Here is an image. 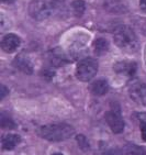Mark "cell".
I'll list each match as a JSON object with an SVG mask.
<instances>
[{
	"label": "cell",
	"instance_id": "cell-1",
	"mask_svg": "<svg viewBox=\"0 0 146 155\" xmlns=\"http://www.w3.org/2000/svg\"><path fill=\"white\" fill-rule=\"evenodd\" d=\"M75 129L68 123H54L42 125L37 129V134L47 141L60 142L73 137Z\"/></svg>",
	"mask_w": 146,
	"mask_h": 155
},
{
	"label": "cell",
	"instance_id": "cell-2",
	"mask_svg": "<svg viewBox=\"0 0 146 155\" xmlns=\"http://www.w3.org/2000/svg\"><path fill=\"white\" fill-rule=\"evenodd\" d=\"M113 40L122 51L134 53L138 48V41L134 31L128 25H119L114 30Z\"/></svg>",
	"mask_w": 146,
	"mask_h": 155
},
{
	"label": "cell",
	"instance_id": "cell-3",
	"mask_svg": "<svg viewBox=\"0 0 146 155\" xmlns=\"http://www.w3.org/2000/svg\"><path fill=\"white\" fill-rule=\"evenodd\" d=\"M56 9L55 0H33L29 6V15L35 20H45Z\"/></svg>",
	"mask_w": 146,
	"mask_h": 155
},
{
	"label": "cell",
	"instance_id": "cell-4",
	"mask_svg": "<svg viewBox=\"0 0 146 155\" xmlns=\"http://www.w3.org/2000/svg\"><path fill=\"white\" fill-rule=\"evenodd\" d=\"M98 72V63L95 58L87 57L78 63L77 69H76V76L79 81H88L91 78L95 77V75Z\"/></svg>",
	"mask_w": 146,
	"mask_h": 155
},
{
	"label": "cell",
	"instance_id": "cell-5",
	"mask_svg": "<svg viewBox=\"0 0 146 155\" xmlns=\"http://www.w3.org/2000/svg\"><path fill=\"white\" fill-rule=\"evenodd\" d=\"M128 95L134 102L146 107V84L135 81L128 87Z\"/></svg>",
	"mask_w": 146,
	"mask_h": 155
},
{
	"label": "cell",
	"instance_id": "cell-6",
	"mask_svg": "<svg viewBox=\"0 0 146 155\" xmlns=\"http://www.w3.org/2000/svg\"><path fill=\"white\" fill-rule=\"evenodd\" d=\"M105 120H107L108 124L110 127V129L112 130L113 133H122L123 130H124V121L122 119V116H121V112H120V109H115V108H112L110 111H108L105 114Z\"/></svg>",
	"mask_w": 146,
	"mask_h": 155
},
{
	"label": "cell",
	"instance_id": "cell-7",
	"mask_svg": "<svg viewBox=\"0 0 146 155\" xmlns=\"http://www.w3.org/2000/svg\"><path fill=\"white\" fill-rule=\"evenodd\" d=\"M20 38L13 34V33H10V34H7V35L3 36L2 41H1V48L7 53H12L20 46Z\"/></svg>",
	"mask_w": 146,
	"mask_h": 155
},
{
	"label": "cell",
	"instance_id": "cell-8",
	"mask_svg": "<svg viewBox=\"0 0 146 155\" xmlns=\"http://www.w3.org/2000/svg\"><path fill=\"white\" fill-rule=\"evenodd\" d=\"M13 66L17 69H19L20 72L24 73V74L30 75L33 73L32 63H31V61L29 60V57L25 54H19L13 61Z\"/></svg>",
	"mask_w": 146,
	"mask_h": 155
},
{
	"label": "cell",
	"instance_id": "cell-9",
	"mask_svg": "<svg viewBox=\"0 0 146 155\" xmlns=\"http://www.w3.org/2000/svg\"><path fill=\"white\" fill-rule=\"evenodd\" d=\"M114 71L118 74L133 76L136 72V64L130 62H119L114 65Z\"/></svg>",
	"mask_w": 146,
	"mask_h": 155
},
{
	"label": "cell",
	"instance_id": "cell-10",
	"mask_svg": "<svg viewBox=\"0 0 146 155\" xmlns=\"http://www.w3.org/2000/svg\"><path fill=\"white\" fill-rule=\"evenodd\" d=\"M90 90L95 96H103L109 91V83L103 78L97 79L91 84Z\"/></svg>",
	"mask_w": 146,
	"mask_h": 155
},
{
	"label": "cell",
	"instance_id": "cell-11",
	"mask_svg": "<svg viewBox=\"0 0 146 155\" xmlns=\"http://www.w3.org/2000/svg\"><path fill=\"white\" fill-rule=\"evenodd\" d=\"M21 137L20 135L18 134H12V133H9V134L5 135L2 137V141H1V147L5 151H10V150H13L15 146L20 143Z\"/></svg>",
	"mask_w": 146,
	"mask_h": 155
},
{
	"label": "cell",
	"instance_id": "cell-12",
	"mask_svg": "<svg viewBox=\"0 0 146 155\" xmlns=\"http://www.w3.org/2000/svg\"><path fill=\"white\" fill-rule=\"evenodd\" d=\"M124 155H146V151L144 147L138 146L136 144H126L123 149Z\"/></svg>",
	"mask_w": 146,
	"mask_h": 155
},
{
	"label": "cell",
	"instance_id": "cell-13",
	"mask_svg": "<svg viewBox=\"0 0 146 155\" xmlns=\"http://www.w3.org/2000/svg\"><path fill=\"white\" fill-rule=\"evenodd\" d=\"M93 48H95V52L97 55H103L109 50V43L105 39L100 38V39H97L95 41Z\"/></svg>",
	"mask_w": 146,
	"mask_h": 155
},
{
	"label": "cell",
	"instance_id": "cell-14",
	"mask_svg": "<svg viewBox=\"0 0 146 155\" xmlns=\"http://www.w3.org/2000/svg\"><path fill=\"white\" fill-rule=\"evenodd\" d=\"M72 8L74 15L78 18H80L81 15H83L85 9H86V6H85V2L83 0H75L74 2L72 3Z\"/></svg>",
	"mask_w": 146,
	"mask_h": 155
},
{
	"label": "cell",
	"instance_id": "cell-15",
	"mask_svg": "<svg viewBox=\"0 0 146 155\" xmlns=\"http://www.w3.org/2000/svg\"><path fill=\"white\" fill-rule=\"evenodd\" d=\"M0 124H1V128L3 129H13L15 127V123L13 122V120L5 112H2L1 117H0Z\"/></svg>",
	"mask_w": 146,
	"mask_h": 155
},
{
	"label": "cell",
	"instance_id": "cell-16",
	"mask_svg": "<svg viewBox=\"0 0 146 155\" xmlns=\"http://www.w3.org/2000/svg\"><path fill=\"white\" fill-rule=\"evenodd\" d=\"M76 139H77L78 145H79V147L83 150V152H87V151H89L90 145H89V143H88V140L86 139V137H85V135H78Z\"/></svg>",
	"mask_w": 146,
	"mask_h": 155
},
{
	"label": "cell",
	"instance_id": "cell-17",
	"mask_svg": "<svg viewBox=\"0 0 146 155\" xmlns=\"http://www.w3.org/2000/svg\"><path fill=\"white\" fill-rule=\"evenodd\" d=\"M124 154L123 151H121L118 147H112V149L105 150V151H102L99 155H122Z\"/></svg>",
	"mask_w": 146,
	"mask_h": 155
},
{
	"label": "cell",
	"instance_id": "cell-18",
	"mask_svg": "<svg viewBox=\"0 0 146 155\" xmlns=\"http://www.w3.org/2000/svg\"><path fill=\"white\" fill-rule=\"evenodd\" d=\"M141 132H142V139L146 142V121H141L140 123Z\"/></svg>",
	"mask_w": 146,
	"mask_h": 155
},
{
	"label": "cell",
	"instance_id": "cell-19",
	"mask_svg": "<svg viewBox=\"0 0 146 155\" xmlns=\"http://www.w3.org/2000/svg\"><path fill=\"white\" fill-rule=\"evenodd\" d=\"M0 90H1V93H0V98L1 99L5 98V97L7 96V94H9V90L7 89L6 86H3V85L0 86Z\"/></svg>",
	"mask_w": 146,
	"mask_h": 155
},
{
	"label": "cell",
	"instance_id": "cell-20",
	"mask_svg": "<svg viewBox=\"0 0 146 155\" xmlns=\"http://www.w3.org/2000/svg\"><path fill=\"white\" fill-rule=\"evenodd\" d=\"M140 7L142 11L146 12V0H140Z\"/></svg>",
	"mask_w": 146,
	"mask_h": 155
},
{
	"label": "cell",
	"instance_id": "cell-21",
	"mask_svg": "<svg viewBox=\"0 0 146 155\" xmlns=\"http://www.w3.org/2000/svg\"><path fill=\"white\" fill-rule=\"evenodd\" d=\"M2 2H5V3H11L13 0H1Z\"/></svg>",
	"mask_w": 146,
	"mask_h": 155
},
{
	"label": "cell",
	"instance_id": "cell-22",
	"mask_svg": "<svg viewBox=\"0 0 146 155\" xmlns=\"http://www.w3.org/2000/svg\"><path fill=\"white\" fill-rule=\"evenodd\" d=\"M52 155H64V154H62V153H54V154H52Z\"/></svg>",
	"mask_w": 146,
	"mask_h": 155
}]
</instances>
